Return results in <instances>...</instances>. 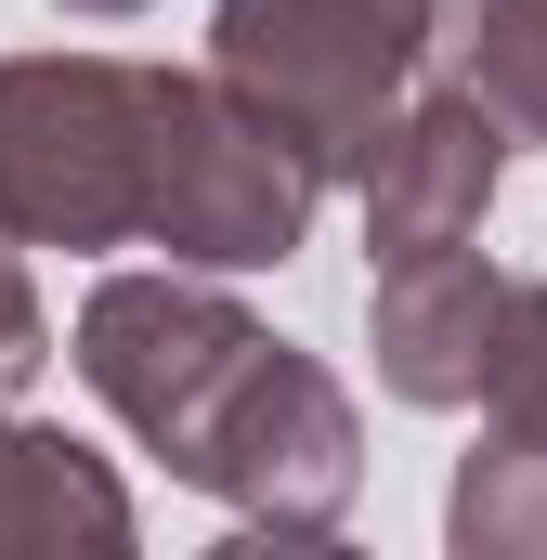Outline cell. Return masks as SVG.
I'll return each mask as SVG.
<instances>
[{
	"mask_svg": "<svg viewBox=\"0 0 547 560\" xmlns=\"http://www.w3.org/2000/svg\"><path fill=\"white\" fill-rule=\"evenodd\" d=\"M143 156H156V105L131 52H0V235L13 248H66V261L143 248Z\"/></svg>",
	"mask_w": 547,
	"mask_h": 560,
	"instance_id": "cell-1",
	"label": "cell"
},
{
	"mask_svg": "<svg viewBox=\"0 0 547 560\" xmlns=\"http://www.w3.org/2000/svg\"><path fill=\"white\" fill-rule=\"evenodd\" d=\"M430 26L443 0H222L209 79L248 92L326 183H352L365 143L392 131V105L430 79Z\"/></svg>",
	"mask_w": 547,
	"mask_h": 560,
	"instance_id": "cell-2",
	"label": "cell"
},
{
	"mask_svg": "<svg viewBox=\"0 0 547 560\" xmlns=\"http://www.w3.org/2000/svg\"><path fill=\"white\" fill-rule=\"evenodd\" d=\"M66 352H79L92 405L131 430L170 482H196L209 443H222V418H235V392H248V365L274 352V326L222 275L156 261V275H105V287H92Z\"/></svg>",
	"mask_w": 547,
	"mask_h": 560,
	"instance_id": "cell-3",
	"label": "cell"
},
{
	"mask_svg": "<svg viewBox=\"0 0 547 560\" xmlns=\"http://www.w3.org/2000/svg\"><path fill=\"white\" fill-rule=\"evenodd\" d=\"M156 105V156H143V248L196 261V275H261L300 261L326 170L274 131L248 92H222L209 66H143Z\"/></svg>",
	"mask_w": 547,
	"mask_h": 560,
	"instance_id": "cell-4",
	"label": "cell"
},
{
	"mask_svg": "<svg viewBox=\"0 0 547 560\" xmlns=\"http://www.w3.org/2000/svg\"><path fill=\"white\" fill-rule=\"evenodd\" d=\"M365 261H430V248H469L496 222V183H509V131L456 92V79H417L392 105V131L365 143Z\"/></svg>",
	"mask_w": 547,
	"mask_h": 560,
	"instance_id": "cell-5",
	"label": "cell"
},
{
	"mask_svg": "<svg viewBox=\"0 0 547 560\" xmlns=\"http://www.w3.org/2000/svg\"><path fill=\"white\" fill-rule=\"evenodd\" d=\"M496 300H509V275L482 261V235H469V248H430V261H379V275H365V352H379V392L456 418V405L482 392Z\"/></svg>",
	"mask_w": 547,
	"mask_h": 560,
	"instance_id": "cell-6",
	"label": "cell"
},
{
	"mask_svg": "<svg viewBox=\"0 0 547 560\" xmlns=\"http://www.w3.org/2000/svg\"><path fill=\"white\" fill-rule=\"evenodd\" d=\"M131 482L53 418H13L0 405V548H131Z\"/></svg>",
	"mask_w": 547,
	"mask_h": 560,
	"instance_id": "cell-7",
	"label": "cell"
},
{
	"mask_svg": "<svg viewBox=\"0 0 547 560\" xmlns=\"http://www.w3.org/2000/svg\"><path fill=\"white\" fill-rule=\"evenodd\" d=\"M430 79H456L509 143H547V0H443Z\"/></svg>",
	"mask_w": 547,
	"mask_h": 560,
	"instance_id": "cell-8",
	"label": "cell"
},
{
	"mask_svg": "<svg viewBox=\"0 0 547 560\" xmlns=\"http://www.w3.org/2000/svg\"><path fill=\"white\" fill-rule=\"evenodd\" d=\"M443 548L456 560H547V443L535 430H496L456 456V495H443Z\"/></svg>",
	"mask_w": 547,
	"mask_h": 560,
	"instance_id": "cell-9",
	"label": "cell"
},
{
	"mask_svg": "<svg viewBox=\"0 0 547 560\" xmlns=\"http://www.w3.org/2000/svg\"><path fill=\"white\" fill-rule=\"evenodd\" d=\"M496 430H535L547 443V275H509L496 300V339H482V392H469Z\"/></svg>",
	"mask_w": 547,
	"mask_h": 560,
	"instance_id": "cell-10",
	"label": "cell"
},
{
	"mask_svg": "<svg viewBox=\"0 0 547 560\" xmlns=\"http://www.w3.org/2000/svg\"><path fill=\"white\" fill-rule=\"evenodd\" d=\"M39 365H53V313H39V287H26V248L0 235V405H13Z\"/></svg>",
	"mask_w": 547,
	"mask_h": 560,
	"instance_id": "cell-11",
	"label": "cell"
},
{
	"mask_svg": "<svg viewBox=\"0 0 547 560\" xmlns=\"http://www.w3.org/2000/svg\"><path fill=\"white\" fill-rule=\"evenodd\" d=\"M53 13H92V26H131V13H156V0H53Z\"/></svg>",
	"mask_w": 547,
	"mask_h": 560,
	"instance_id": "cell-12",
	"label": "cell"
}]
</instances>
